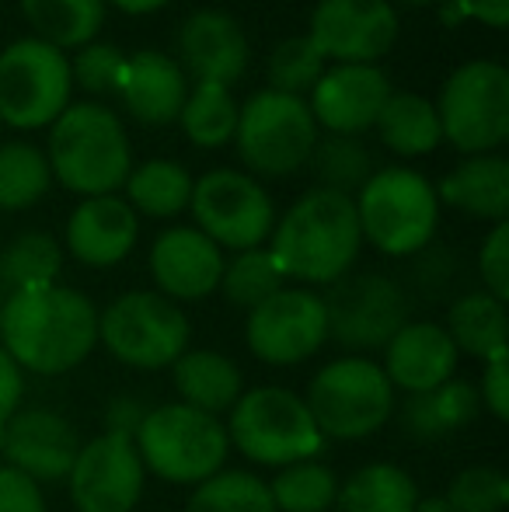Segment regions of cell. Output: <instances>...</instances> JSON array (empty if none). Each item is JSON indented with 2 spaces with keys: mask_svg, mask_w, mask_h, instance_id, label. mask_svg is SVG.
<instances>
[{
  "mask_svg": "<svg viewBox=\"0 0 509 512\" xmlns=\"http://www.w3.org/2000/svg\"><path fill=\"white\" fill-rule=\"evenodd\" d=\"M227 439L241 457L262 467H290L300 460H318L325 436L314 425L304 398L286 387H255L231 408Z\"/></svg>",
  "mask_w": 509,
  "mask_h": 512,
  "instance_id": "obj_6",
  "label": "cell"
},
{
  "mask_svg": "<svg viewBox=\"0 0 509 512\" xmlns=\"http://www.w3.org/2000/svg\"><path fill=\"white\" fill-rule=\"evenodd\" d=\"M265 70H269V91L300 98L325 74V56L314 49V42L307 35H293V39H283L272 49Z\"/></svg>",
  "mask_w": 509,
  "mask_h": 512,
  "instance_id": "obj_39",
  "label": "cell"
},
{
  "mask_svg": "<svg viewBox=\"0 0 509 512\" xmlns=\"http://www.w3.org/2000/svg\"><path fill=\"white\" fill-rule=\"evenodd\" d=\"M307 168L314 171L321 189L339 192V196H353V192H360L374 178V154L356 136L328 133L325 140L314 143Z\"/></svg>",
  "mask_w": 509,
  "mask_h": 512,
  "instance_id": "obj_33",
  "label": "cell"
},
{
  "mask_svg": "<svg viewBox=\"0 0 509 512\" xmlns=\"http://www.w3.org/2000/svg\"><path fill=\"white\" fill-rule=\"evenodd\" d=\"M478 272H482L485 293H492L496 300H509V223H496L489 230L478 255Z\"/></svg>",
  "mask_w": 509,
  "mask_h": 512,
  "instance_id": "obj_42",
  "label": "cell"
},
{
  "mask_svg": "<svg viewBox=\"0 0 509 512\" xmlns=\"http://www.w3.org/2000/svg\"><path fill=\"white\" fill-rule=\"evenodd\" d=\"M0 512H46V495L14 467H0Z\"/></svg>",
  "mask_w": 509,
  "mask_h": 512,
  "instance_id": "obj_43",
  "label": "cell"
},
{
  "mask_svg": "<svg viewBox=\"0 0 509 512\" xmlns=\"http://www.w3.org/2000/svg\"><path fill=\"white\" fill-rule=\"evenodd\" d=\"M307 411L325 439H367L394 415V387L367 356H342L307 384Z\"/></svg>",
  "mask_w": 509,
  "mask_h": 512,
  "instance_id": "obj_7",
  "label": "cell"
},
{
  "mask_svg": "<svg viewBox=\"0 0 509 512\" xmlns=\"http://www.w3.org/2000/svg\"><path fill=\"white\" fill-rule=\"evenodd\" d=\"M457 359L447 328L433 321H408L391 342L384 345V377L405 394H422L454 380Z\"/></svg>",
  "mask_w": 509,
  "mask_h": 512,
  "instance_id": "obj_21",
  "label": "cell"
},
{
  "mask_svg": "<svg viewBox=\"0 0 509 512\" xmlns=\"http://www.w3.org/2000/svg\"><path fill=\"white\" fill-rule=\"evenodd\" d=\"M77 450H81L77 429L67 415L53 408L14 411L11 422L0 429V453L7 457V467L32 478L35 485L67 481Z\"/></svg>",
  "mask_w": 509,
  "mask_h": 512,
  "instance_id": "obj_17",
  "label": "cell"
},
{
  "mask_svg": "<svg viewBox=\"0 0 509 512\" xmlns=\"http://www.w3.org/2000/svg\"><path fill=\"white\" fill-rule=\"evenodd\" d=\"M147 405H143L136 394H116V398L105 405V432L109 436H123V439H136L143 418H147Z\"/></svg>",
  "mask_w": 509,
  "mask_h": 512,
  "instance_id": "obj_45",
  "label": "cell"
},
{
  "mask_svg": "<svg viewBox=\"0 0 509 512\" xmlns=\"http://www.w3.org/2000/svg\"><path fill=\"white\" fill-rule=\"evenodd\" d=\"M116 98L143 126H168L178 119L185 98H189V77L168 53L140 49V53L126 56Z\"/></svg>",
  "mask_w": 509,
  "mask_h": 512,
  "instance_id": "obj_23",
  "label": "cell"
},
{
  "mask_svg": "<svg viewBox=\"0 0 509 512\" xmlns=\"http://www.w3.org/2000/svg\"><path fill=\"white\" fill-rule=\"evenodd\" d=\"M53 185V171L39 147L32 143H4L0 147V209L18 213L35 206Z\"/></svg>",
  "mask_w": 509,
  "mask_h": 512,
  "instance_id": "obj_34",
  "label": "cell"
},
{
  "mask_svg": "<svg viewBox=\"0 0 509 512\" xmlns=\"http://www.w3.org/2000/svg\"><path fill=\"white\" fill-rule=\"evenodd\" d=\"M325 300L328 338L353 352H377L408 324V293L381 272L342 276Z\"/></svg>",
  "mask_w": 509,
  "mask_h": 512,
  "instance_id": "obj_13",
  "label": "cell"
},
{
  "mask_svg": "<svg viewBox=\"0 0 509 512\" xmlns=\"http://www.w3.org/2000/svg\"><path fill=\"white\" fill-rule=\"evenodd\" d=\"M464 18H478L489 28L509 25V0H454Z\"/></svg>",
  "mask_w": 509,
  "mask_h": 512,
  "instance_id": "obj_47",
  "label": "cell"
},
{
  "mask_svg": "<svg viewBox=\"0 0 509 512\" xmlns=\"http://www.w3.org/2000/svg\"><path fill=\"white\" fill-rule=\"evenodd\" d=\"M238 102H234L231 88H217V84H196L189 98H185L178 122H182L185 136L196 147L217 150L234 140L238 129Z\"/></svg>",
  "mask_w": 509,
  "mask_h": 512,
  "instance_id": "obj_35",
  "label": "cell"
},
{
  "mask_svg": "<svg viewBox=\"0 0 509 512\" xmlns=\"http://www.w3.org/2000/svg\"><path fill=\"white\" fill-rule=\"evenodd\" d=\"M482 411L478 387L468 380H447V384L433 387V391L408 394L405 408H401V425L412 439H443L454 432L468 429Z\"/></svg>",
  "mask_w": 509,
  "mask_h": 512,
  "instance_id": "obj_26",
  "label": "cell"
},
{
  "mask_svg": "<svg viewBox=\"0 0 509 512\" xmlns=\"http://www.w3.org/2000/svg\"><path fill=\"white\" fill-rule=\"evenodd\" d=\"M140 220L119 196L84 199L67 220V251L91 269H112L133 251Z\"/></svg>",
  "mask_w": 509,
  "mask_h": 512,
  "instance_id": "obj_22",
  "label": "cell"
},
{
  "mask_svg": "<svg viewBox=\"0 0 509 512\" xmlns=\"http://www.w3.org/2000/svg\"><path fill=\"white\" fill-rule=\"evenodd\" d=\"M129 206L133 213L140 209L143 216H154V220H168L178 216L182 209H189L192 199V175L175 161H143L140 168L129 171L126 178Z\"/></svg>",
  "mask_w": 509,
  "mask_h": 512,
  "instance_id": "obj_32",
  "label": "cell"
},
{
  "mask_svg": "<svg viewBox=\"0 0 509 512\" xmlns=\"http://www.w3.org/2000/svg\"><path fill=\"white\" fill-rule=\"evenodd\" d=\"M185 512H276L269 485L248 471H217L199 481Z\"/></svg>",
  "mask_w": 509,
  "mask_h": 512,
  "instance_id": "obj_37",
  "label": "cell"
},
{
  "mask_svg": "<svg viewBox=\"0 0 509 512\" xmlns=\"http://www.w3.org/2000/svg\"><path fill=\"white\" fill-rule=\"evenodd\" d=\"M143 460L133 439L98 436L77 450L67 474L77 512H133L143 495Z\"/></svg>",
  "mask_w": 509,
  "mask_h": 512,
  "instance_id": "obj_16",
  "label": "cell"
},
{
  "mask_svg": "<svg viewBox=\"0 0 509 512\" xmlns=\"http://www.w3.org/2000/svg\"><path fill=\"white\" fill-rule=\"evenodd\" d=\"M150 276L168 300H203L220 290L224 251L196 227H171L150 248Z\"/></svg>",
  "mask_w": 509,
  "mask_h": 512,
  "instance_id": "obj_20",
  "label": "cell"
},
{
  "mask_svg": "<svg viewBox=\"0 0 509 512\" xmlns=\"http://www.w3.org/2000/svg\"><path fill=\"white\" fill-rule=\"evenodd\" d=\"M35 39L53 49H81L95 42L105 21V0H21Z\"/></svg>",
  "mask_w": 509,
  "mask_h": 512,
  "instance_id": "obj_30",
  "label": "cell"
},
{
  "mask_svg": "<svg viewBox=\"0 0 509 512\" xmlns=\"http://www.w3.org/2000/svg\"><path fill=\"white\" fill-rule=\"evenodd\" d=\"M443 499L454 512H503L509 502V478L499 467H468L450 481Z\"/></svg>",
  "mask_w": 509,
  "mask_h": 512,
  "instance_id": "obj_40",
  "label": "cell"
},
{
  "mask_svg": "<svg viewBox=\"0 0 509 512\" xmlns=\"http://www.w3.org/2000/svg\"><path fill=\"white\" fill-rule=\"evenodd\" d=\"M387 4H401V7H433V4H443V0H387Z\"/></svg>",
  "mask_w": 509,
  "mask_h": 512,
  "instance_id": "obj_50",
  "label": "cell"
},
{
  "mask_svg": "<svg viewBox=\"0 0 509 512\" xmlns=\"http://www.w3.org/2000/svg\"><path fill=\"white\" fill-rule=\"evenodd\" d=\"M482 405L492 411V418L506 422L509 418V356L489 359L482 373V391H478Z\"/></svg>",
  "mask_w": 509,
  "mask_h": 512,
  "instance_id": "obj_44",
  "label": "cell"
},
{
  "mask_svg": "<svg viewBox=\"0 0 509 512\" xmlns=\"http://www.w3.org/2000/svg\"><path fill=\"white\" fill-rule=\"evenodd\" d=\"M189 209L196 216V230L210 237L217 248L252 251L269 241L276 227L272 199L252 175L231 168H217L192 182Z\"/></svg>",
  "mask_w": 509,
  "mask_h": 512,
  "instance_id": "obj_12",
  "label": "cell"
},
{
  "mask_svg": "<svg viewBox=\"0 0 509 512\" xmlns=\"http://www.w3.org/2000/svg\"><path fill=\"white\" fill-rule=\"evenodd\" d=\"M419 488L398 464H367L339 481L332 512H415Z\"/></svg>",
  "mask_w": 509,
  "mask_h": 512,
  "instance_id": "obj_28",
  "label": "cell"
},
{
  "mask_svg": "<svg viewBox=\"0 0 509 512\" xmlns=\"http://www.w3.org/2000/svg\"><path fill=\"white\" fill-rule=\"evenodd\" d=\"M447 335L457 352H468V356L482 359V363L509 356L506 304L485 290L464 293V297H457L450 304Z\"/></svg>",
  "mask_w": 509,
  "mask_h": 512,
  "instance_id": "obj_27",
  "label": "cell"
},
{
  "mask_svg": "<svg viewBox=\"0 0 509 512\" xmlns=\"http://www.w3.org/2000/svg\"><path fill=\"white\" fill-rule=\"evenodd\" d=\"M234 140L248 171L262 178H283L307 168L318 143V122L304 98L265 88L238 108Z\"/></svg>",
  "mask_w": 509,
  "mask_h": 512,
  "instance_id": "obj_10",
  "label": "cell"
},
{
  "mask_svg": "<svg viewBox=\"0 0 509 512\" xmlns=\"http://www.w3.org/2000/svg\"><path fill=\"white\" fill-rule=\"evenodd\" d=\"M307 39L325 63H377L398 39V11L387 0H318Z\"/></svg>",
  "mask_w": 509,
  "mask_h": 512,
  "instance_id": "obj_15",
  "label": "cell"
},
{
  "mask_svg": "<svg viewBox=\"0 0 509 512\" xmlns=\"http://www.w3.org/2000/svg\"><path fill=\"white\" fill-rule=\"evenodd\" d=\"M415 512H454V509H450V502L443 495H436V499H419Z\"/></svg>",
  "mask_w": 509,
  "mask_h": 512,
  "instance_id": "obj_49",
  "label": "cell"
},
{
  "mask_svg": "<svg viewBox=\"0 0 509 512\" xmlns=\"http://www.w3.org/2000/svg\"><path fill=\"white\" fill-rule=\"evenodd\" d=\"M46 161L63 189L84 199L116 196L133 171L123 122L112 108L95 102L67 105V112L53 122Z\"/></svg>",
  "mask_w": 509,
  "mask_h": 512,
  "instance_id": "obj_3",
  "label": "cell"
},
{
  "mask_svg": "<svg viewBox=\"0 0 509 512\" xmlns=\"http://www.w3.org/2000/svg\"><path fill=\"white\" fill-rule=\"evenodd\" d=\"M109 4H116L119 11H126V14H150L168 4V0H109Z\"/></svg>",
  "mask_w": 509,
  "mask_h": 512,
  "instance_id": "obj_48",
  "label": "cell"
},
{
  "mask_svg": "<svg viewBox=\"0 0 509 512\" xmlns=\"http://www.w3.org/2000/svg\"><path fill=\"white\" fill-rule=\"evenodd\" d=\"M178 67L196 84L234 88L248 70V39L227 11H196L178 28Z\"/></svg>",
  "mask_w": 509,
  "mask_h": 512,
  "instance_id": "obj_19",
  "label": "cell"
},
{
  "mask_svg": "<svg viewBox=\"0 0 509 512\" xmlns=\"http://www.w3.org/2000/svg\"><path fill=\"white\" fill-rule=\"evenodd\" d=\"M374 126L381 133L384 147L394 150L398 157H422L440 147L443 140L436 105L422 95H412V91H398V95L391 91Z\"/></svg>",
  "mask_w": 509,
  "mask_h": 512,
  "instance_id": "obj_29",
  "label": "cell"
},
{
  "mask_svg": "<svg viewBox=\"0 0 509 512\" xmlns=\"http://www.w3.org/2000/svg\"><path fill=\"white\" fill-rule=\"evenodd\" d=\"M391 98L387 74L374 63H335L325 67L318 84L311 88L314 122L335 136H356L370 129L381 115L384 102Z\"/></svg>",
  "mask_w": 509,
  "mask_h": 512,
  "instance_id": "obj_18",
  "label": "cell"
},
{
  "mask_svg": "<svg viewBox=\"0 0 509 512\" xmlns=\"http://www.w3.org/2000/svg\"><path fill=\"white\" fill-rule=\"evenodd\" d=\"M21 398H25V377H21L18 363H14L4 352V345H0V429L11 422Z\"/></svg>",
  "mask_w": 509,
  "mask_h": 512,
  "instance_id": "obj_46",
  "label": "cell"
},
{
  "mask_svg": "<svg viewBox=\"0 0 509 512\" xmlns=\"http://www.w3.org/2000/svg\"><path fill=\"white\" fill-rule=\"evenodd\" d=\"M189 317L175 300L150 290H133L98 314V342L112 359L133 370H168L189 352Z\"/></svg>",
  "mask_w": 509,
  "mask_h": 512,
  "instance_id": "obj_8",
  "label": "cell"
},
{
  "mask_svg": "<svg viewBox=\"0 0 509 512\" xmlns=\"http://www.w3.org/2000/svg\"><path fill=\"white\" fill-rule=\"evenodd\" d=\"M356 220L363 241L391 258L419 255L433 244L440 199L426 175L412 168H381L356 192Z\"/></svg>",
  "mask_w": 509,
  "mask_h": 512,
  "instance_id": "obj_5",
  "label": "cell"
},
{
  "mask_svg": "<svg viewBox=\"0 0 509 512\" xmlns=\"http://www.w3.org/2000/svg\"><path fill=\"white\" fill-rule=\"evenodd\" d=\"M436 199L478 220L503 223L509 213V161L503 154L464 157L436 189Z\"/></svg>",
  "mask_w": 509,
  "mask_h": 512,
  "instance_id": "obj_24",
  "label": "cell"
},
{
  "mask_svg": "<svg viewBox=\"0 0 509 512\" xmlns=\"http://www.w3.org/2000/svg\"><path fill=\"white\" fill-rule=\"evenodd\" d=\"M63 269V248L46 230H25L0 251V293L42 290L53 286Z\"/></svg>",
  "mask_w": 509,
  "mask_h": 512,
  "instance_id": "obj_31",
  "label": "cell"
},
{
  "mask_svg": "<svg viewBox=\"0 0 509 512\" xmlns=\"http://www.w3.org/2000/svg\"><path fill=\"white\" fill-rule=\"evenodd\" d=\"M363 248L353 196L311 189L286 209L269 234V255L283 279L332 286L356 265Z\"/></svg>",
  "mask_w": 509,
  "mask_h": 512,
  "instance_id": "obj_2",
  "label": "cell"
},
{
  "mask_svg": "<svg viewBox=\"0 0 509 512\" xmlns=\"http://www.w3.org/2000/svg\"><path fill=\"white\" fill-rule=\"evenodd\" d=\"M269 495L276 512H332L339 478L332 467L318 460H300V464L279 467V474L269 481Z\"/></svg>",
  "mask_w": 509,
  "mask_h": 512,
  "instance_id": "obj_36",
  "label": "cell"
},
{
  "mask_svg": "<svg viewBox=\"0 0 509 512\" xmlns=\"http://www.w3.org/2000/svg\"><path fill=\"white\" fill-rule=\"evenodd\" d=\"M0 310H4V293H0Z\"/></svg>",
  "mask_w": 509,
  "mask_h": 512,
  "instance_id": "obj_51",
  "label": "cell"
},
{
  "mask_svg": "<svg viewBox=\"0 0 509 512\" xmlns=\"http://www.w3.org/2000/svg\"><path fill=\"white\" fill-rule=\"evenodd\" d=\"M4 352L35 377H60L91 356L98 345V310L81 290L42 286L14 293L0 310Z\"/></svg>",
  "mask_w": 509,
  "mask_h": 512,
  "instance_id": "obj_1",
  "label": "cell"
},
{
  "mask_svg": "<svg viewBox=\"0 0 509 512\" xmlns=\"http://www.w3.org/2000/svg\"><path fill=\"white\" fill-rule=\"evenodd\" d=\"M123 67H126V53L109 42H88L81 46L77 60L70 63V81L81 91L98 98L119 95V81H123Z\"/></svg>",
  "mask_w": 509,
  "mask_h": 512,
  "instance_id": "obj_41",
  "label": "cell"
},
{
  "mask_svg": "<svg viewBox=\"0 0 509 512\" xmlns=\"http://www.w3.org/2000/svg\"><path fill=\"white\" fill-rule=\"evenodd\" d=\"M175 391L182 398V405L206 411V415H217L220 411H231L234 401L245 394V377H241V366L231 356L213 349H192L182 352L175 359Z\"/></svg>",
  "mask_w": 509,
  "mask_h": 512,
  "instance_id": "obj_25",
  "label": "cell"
},
{
  "mask_svg": "<svg viewBox=\"0 0 509 512\" xmlns=\"http://www.w3.org/2000/svg\"><path fill=\"white\" fill-rule=\"evenodd\" d=\"M283 272H279L276 258L269 255V248H252L238 251L231 262H224V276H220V293L227 297V304L241 310H255L262 300H269L272 293L283 290Z\"/></svg>",
  "mask_w": 509,
  "mask_h": 512,
  "instance_id": "obj_38",
  "label": "cell"
},
{
  "mask_svg": "<svg viewBox=\"0 0 509 512\" xmlns=\"http://www.w3.org/2000/svg\"><path fill=\"white\" fill-rule=\"evenodd\" d=\"M70 60L42 39H18L0 53V122L11 129L53 126L70 105Z\"/></svg>",
  "mask_w": 509,
  "mask_h": 512,
  "instance_id": "obj_11",
  "label": "cell"
},
{
  "mask_svg": "<svg viewBox=\"0 0 509 512\" xmlns=\"http://www.w3.org/2000/svg\"><path fill=\"white\" fill-rule=\"evenodd\" d=\"M133 446L143 460V471L171 485L192 488L224 471V460L231 453L227 425L217 415H206L182 401L150 408Z\"/></svg>",
  "mask_w": 509,
  "mask_h": 512,
  "instance_id": "obj_4",
  "label": "cell"
},
{
  "mask_svg": "<svg viewBox=\"0 0 509 512\" xmlns=\"http://www.w3.org/2000/svg\"><path fill=\"white\" fill-rule=\"evenodd\" d=\"M245 342L252 349V356L269 366L304 363L328 342L325 300L314 290L283 286L255 310H248Z\"/></svg>",
  "mask_w": 509,
  "mask_h": 512,
  "instance_id": "obj_14",
  "label": "cell"
},
{
  "mask_svg": "<svg viewBox=\"0 0 509 512\" xmlns=\"http://www.w3.org/2000/svg\"><path fill=\"white\" fill-rule=\"evenodd\" d=\"M440 133L461 154H496L509 140V70L496 60H471L443 81Z\"/></svg>",
  "mask_w": 509,
  "mask_h": 512,
  "instance_id": "obj_9",
  "label": "cell"
}]
</instances>
